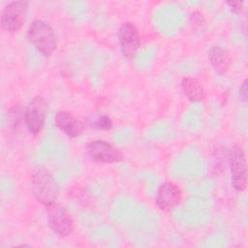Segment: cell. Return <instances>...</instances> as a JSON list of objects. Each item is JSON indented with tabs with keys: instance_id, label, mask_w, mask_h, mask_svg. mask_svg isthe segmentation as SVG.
<instances>
[{
	"instance_id": "cell-16",
	"label": "cell",
	"mask_w": 248,
	"mask_h": 248,
	"mask_svg": "<svg viewBox=\"0 0 248 248\" xmlns=\"http://www.w3.org/2000/svg\"><path fill=\"white\" fill-rule=\"evenodd\" d=\"M239 97L244 103L247 102V79H244L239 87Z\"/></svg>"
},
{
	"instance_id": "cell-15",
	"label": "cell",
	"mask_w": 248,
	"mask_h": 248,
	"mask_svg": "<svg viewBox=\"0 0 248 248\" xmlns=\"http://www.w3.org/2000/svg\"><path fill=\"white\" fill-rule=\"evenodd\" d=\"M227 5L234 14H239L243 9V2L241 1H228Z\"/></svg>"
},
{
	"instance_id": "cell-12",
	"label": "cell",
	"mask_w": 248,
	"mask_h": 248,
	"mask_svg": "<svg viewBox=\"0 0 248 248\" xmlns=\"http://www.w3.org/2000/svg\"><path fill=\"white\" fill-rule=\"evenodd\" d=\"M208 61L218 75H226L232 66V57L221 46H212L208 51Z\"/></svg>"
},
{
	"instance_id": "cell-7",
	"label": "cell",
	"mask_w": 248,
	"mask_h": 248,
	"mask_svg": "<svg viewBox=\"0 0 248 248\" xmlns=\"http://www.w3.org/2000/svg\"><path fill=\"white\" fill-rule=\"evenodd\" d=\"M230 170L232 188L243 192L247 186V161L245 152L240 146H234L230 155Z\"/></svg>"
},
{
	"instance_id": "cell-5",
	"label": "cell",
	"mask_w": 248,
	"mask_h": 248,
	"mask_svg": "<svg viewBox=\"0 0 248 248\" xmlns=\"http://www.w3.org/2000/svg\"><path fill=\"white\" fill-rule=\"evenodd\" d=\"M47 113V103L41 96H35L24 109V125L27 131L33 135H39L45 124Z\"/></svg>"
},
{
	"instance_id": "cell-6",
	"label": "cell",
	"mask_w": 248,
	"mask_h": 248,
	"mask_svg": "<svg viewBox=\"0 0 248 248\" xmlns=\"http://www.w3.org/2000/svg\"><path fill=\"white\" fill-rule=\"evenodd\" d=\"M85 151L93 162L99 164H115L124 159L123 152L117 146L102 140L88 142Z\"/></svg>"
},
{
	"instance_id": "cell-4",
	"label": "cell",
	"mask_w": 248,
	"mask_h": 248,
	"mask_svg": "<svg viewBox=\"0 0 248 248\" xmlns=\"http://www.w3.org/2000/svg\"><path fill=\"white\" fill-rule=\"evenodd\" d=\"M28 11L27 1H11L3 8L0 17L1 27L10 34L18 32L26 20Z\"/></svg>"
},
{
	"instance_id": "cell-14",
	"label": "cell",
	"mask_w": 248,
	"mask_h": 248,
	"mask_svg": "<svg viewBox=\"0 0 248 248\" xmlns=\"http://www.w3.org/2000/svg\"><path fill=\"white\" fill-rule=\"evenodd\" d=\"M94 127L99 130H110L112 127V120L108 115H100L94 122Z\"/></svg>"
},
{
	"instance_id": "cell-9",
	"label": "cell",
	"mask_w": 248,
	"mask_h": 248,
	"mask_svg": "<svg viewBox=\"0 0 248 248\" xmlns=\"http://www.w3.org/2000/svg\"><path fill=\"white\" fill-rule=\"evenodd\" d=\"M182 199V190L174 182L166 181L159 185L155 202L160 210L169 212L171 211Z\"/></svg>"
},
{
	"instance_id": "cell-1",
	"label": "cell",
	"mask_w": 248,
	"mask_h": 248,
	"mask_svg": "<svg viewBox=\"0 0 248 248\" xmlns=\"http://www.w3.org/2000/svg\"><path fill=\"white\" fill-rule=\"evenodd\" d=\"M29 43L44 56H50L57 48V36L54 29L42 19H34L27 30Z\"/></svg>"
},
{
	"instance_id": "cell-11",
	"label": "cell",
	"mask_w": 248,
	"mask_h": 248,
	"mask_svg": "<svg viewBox=\"0 0 248 248\" xmlns=\"http://www.w3.org/2000/svg\"><path fill=\"white\" fill-rule=\"evenodd\" d=\"M180 86L185 97L192 103H201L205 99V90L201 80L194 77H183Z\"/></svg>"
},
{
	"instance_id": "cell-8",
	"label": "cell",
	"mask_w": 248,
	"mask_h": 248,
	"mask_svg": "<svg viewBox=\"0 0 248 248\" xmlns=\"http://www.w3.org/2000/svg\"><path fill=\"white\" fill-rule=\"evenodd\" d=\"M118 43L122 55L128 59H133L140 46V35L136 25L131 21H125L118 30Z\"/></svg>"
},
{
	"instance_id": "cell-3",
	"label": "cell",
	"mask_w": 248,
	"mask_h": 248,
	"mask_svg": "<svg viewBox=\"0 0 248 248\" xmlns=\"http://www.w3.org/2000/svg\"><path fill=\"white\" fill-rule=\"evenodd\" d=\"M46 215L50 230L59 237H67L74 232V218L61 203L55 202L46 206Z\"/></svg>"
},
{
	"instance_id": "cell-13",
	"label": "cell",
	"mask_w": 248,
	"mask_h": 248,
	"mask_svg": "<svg viewBox=\"0 0 248 248\" xmlns=\"http://www.w3.org/2000/svg\"><path fill=\"white\" fill-rule=\"evenodd\" d=\"M190 24L193 29H202L206 25V19L201 12L194 11L190 15Z\"/></svg>"
},
{
	"instance_id": "cell-10",
	"label": "cell",
	"mask_w": 248,
	"mask_h": 248,
	"mask_svg": "<svg viewBox=\"0 0 248 248\" xmlns=\"http://www.w3.org/2000/svg\"><path fill=\"white\" fill-rule=\"evenodd\" d=\"M55 126L70 138H77L83 134L85 125L82 120L68 110H59L54 116Z\"/></svg>"
},
{
	"instance_id": "cell-2",
	"label": "cell",
	"mask_w": 248,
	"mask_h": 248,
	"mask_svg": "<svg viewBox=\"0 0 248 248\" xmlns=\"http://www.w3.org/2000/svg\"><path fill=\"white\" fill-rule=\"evenodd\" d=\"M31 191L34 199L46 207L57 201L59 187L53 175L46 170H37L31 178Z\"/></svg>"
}]
</instances>
